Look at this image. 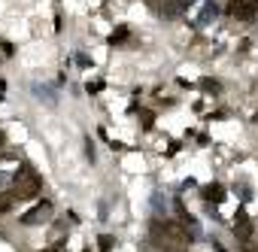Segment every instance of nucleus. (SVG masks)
Masks as SVG:
<instances>
[{"instance_id":"obj_12","label":"nucleus","mask_w":258,"mask_h":252,"mask_svg":"<svg viewBox=\"0 0 258 252\" xmlns=\"http://www.w3.org/2000/svg\"><path fill=\"white\" fill-rule=\"evenodd\" d=\"M85 252H91V249H85Z\"/></svg>"},{"instance_id":"obj_9","label":"nucleus","mask_w":258,"mask_h":252,"mask_svg":"<svg viewBox=\"0 0 258 252\" xmlns=\"http://www.w3.org/2000/svg\"><path fill=\"white\" fill-rule=\"evenodd\" d=\"M240 252H258V243H252V240H240Z\"/></svg>"},{"instance_id":"obj_8","label":"nucleus","mask_w":258,"mask_h":252,"mask_svg":"<svg viewBox=\"0 0 258 252\" xmlns=\"http://www.w3.org/2000/svg\"><path fill=\"white\" fill-rule=\"evenodd\" d=\"M112 243H115V240H112L109 234H100V237H97V246H100V252H112Z\"/></svg>"},{"instance_id":"obj_3","label":"nucleus","mask_w":258,"mask_h":252,"mask_svg":"<svg viewBox=\"0 0 258 252\" xmlns=\"http://www.w3.org/2000/svg\"><path fill=\"white\" fill-rule=\"evenodd\" d=\"M49 216H52V204H49V201H43V204H37L34 210H28L19 222H22V225H28V228H34V225L49 222Z\"/></svg>"},{"instance_id":"obj_11","label":"nucleus","mask_w":258,"mask_h":252,"mask_svg":"<svg viewBox=\"0 0 258 252\" xmlns=\"http://www.w3.org/2000/svg\"><path fill=\"white\" fill-rule=\"evenodd\" d=\"M0 146H4V134H0Z\"/></svg>"},{"instance_id":"obj_1","label":"nucleus","mask_w":258,"mask_h":252,"mask_svg":"<svg viewBox=\"0 0 258 252\" xmlns=\"http://www.w3.org/2000/svg\"><path fill=\"white\" fill-rule=\"evenodd\" d=\"M152 237H155V246H179V249L191 246V231L179 222H170V219L152 222Z\"/></svg>"},{"instance_id":"obj_6","label":"nucleus","mask_w":258,"mask_h":252,"mask_svg":"<svg viewBox=\"0 0 258 252\" xmlns=\"http://www.w3.org/2000/svg\"><path fill=\"white\" fill-rule=\"evenodd\" d=\"M201 195H204V201H216V204H219V201L225 198V188H222L219 182H213V185H204Z\"/></svg>"},{"instance_id":"obj_10","label":"nucleus","mask_w":258,"mask_h":252,"mask_svg":"<svg viewBox=\"0 0 258 252\" xmlns=\"http://www.w3.org/2000/svg\"><path fill=\"white\" fill-rule=\"evenodd\" d=\"M43 252H61V249H58V246H55V249H43Z\"/></svg>"},{"instance_id":"obj_5","label":"nucleus","mask_w":258,"mask_h":252,"mask_svg":"<svg viewBox=\"0 0 258 252\" xmlns=\"http://www.w3.org/2000/svg\"><path fill=\"white\" fill-rule=\"evenodd\" d=\"M252 231H255V225L246 219V216H237V225H234V234L240 237V240H252Z\"/></svg>"},{"instance_id":"obj_7","label":"nucleus","mask_w":258,"mask_h":252,"mask_svg":"<svg viewBox=\"0 0 258 252\" xmlns=\"http://www.w3.org/2000/svg\"><path fill=\"white\" fill-rule=\"evenodd\" d=\"M13 204H16L13 192H0V213H10V210H13Z\"/></svg>"},{"instance_id":"obj_4","label":"nucleus","mask_w":258,"mask_h":252,"mask_svg":"<svg viewBox=\"0 0 258 252\" xmlns=\"http://www.w3.org/2000/svg\"><path fill=\"white\" fill-rule=\"evenodd\" d=\"M228 16L237 19V22H249L255 16V7L249 4V0H231V4H228Z\"/></svg>"},{"instance_id":"obj_2","label":"nucleus","mask_w":258,"mask_h":252,"mask_svg":"<svg viewBox=\"0 0 258 252\" xmlns=\"http://www.w3.org/2000/svg\"><path fill=\"white\" fill-rule=\"evenodd\" d=\"M10 192H13L16 201H31V198H37V195L43 192V179L34 173V167L22 164L19 173H16V185H13Z\"/></svg>"}]
</instances>
